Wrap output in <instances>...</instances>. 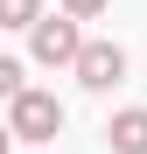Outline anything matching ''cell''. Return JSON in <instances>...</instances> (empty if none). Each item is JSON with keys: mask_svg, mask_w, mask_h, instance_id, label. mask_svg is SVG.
Wrapping results in <instances>:
<instances>
[{"mask_svg": "<svg viewBox=\"0 0 147 154\" xmlns=\"http://www.w3.org/2000/svg\"><path fill=\"white\" fill-rule=\"evenodd\" d=\"M7 133H14V140H28V147L56 140V133H63V105H56V91L21 84V91L7 98Z\"/></svg>", "mask_w": 147, "mask_h": 154, "instance_id": "cell-1", "label": "cell"}, {"mask_svg": "<svg viewBox=\"0 0 147 154\" xmlns=\"http://www.w3.org/2000/svg\"><path fill=\"white\" fill-rule=\"evenodd\" d=\"M28 49H35V63H77V49H84V35H77V14H35V28H28Z\"/></svg>", "mask_w": 147, "mask_h": 154, "instance_id": "cell-2", "label": "cell"}, {"mask_svg": "<svg viewBox=\"0 0 147 154\" xmlns=\"http://www.w3.org/2000/svg\"><path fill=\"white\" fill-rule=\"evenodd\" d=\"M70 70H77L84 84H91V91H112L119 77H126V49H119V42H84Z\"/></svg>", "mask_w": 147, "mask_h": 154, "instance_id": "cell-3", "label": "cell"}, {"mask_svg": "<svg viewBox=\"0 0 147 154\" xmlns=\"http://www.w3.org/2000/svg\"><path fill=\"white\" fill-rule=\"evenodd\" d=\"M105 140H112V154H147V112H140V105H126V112H112V126H105Z\"/></svg>", "mask_w": 147, "mask_h": 154, "instance_id": "cell-4", "label": "cell"}, {"mask_svg": "<svg viewBox=\"0 0 147 154\" xmlns=\"http://www.w3.org/2000/svg\"><path fill=\"white\" fill-rule=\"evenodd\" d=\"M42 0H0V28H35Z\"/></svg>", "mask_w": 147, "mask_h": 154, "instance_id": "cell-5", "label": "cell"}, {"mask_svg": "<svg viewBox=\"0 0 147 154\" xmlns=\"http://www.w3.org/2000/svg\"><path fill=\"white\" fill-rule=\"evenodd\" d=\"M14 91H21V63H14V56H0V98H14Z\"/></svg>", "mask_w": 147, "mask_h": 154, "instance_id": "cell-6", "label": "cell"}, {"mask_svg": "<svg viewBox=\"0 0 147 154\" xmlns=\"http://www.w3.org/2000/svg\"><path fill=\"white\" fill-rule=\"evenodd\" d=\"M112 0H63V14H77V21H91V14H105Z\"/></svg>", "mask_w": 147, "mask_h": 154, "instance_id": "cell-7", "label": "cell"}, {"mask_svg": "<svg viewBox=\"0 0 147 154\" xmlns=\"http://www.w3.org/2000/svg\"><path fill=\"white\" fill-rule=\"evenodd\" d=\"M7 140H14V133H7V126H0V154H7Z\"/></svg>", "mask_w": 147, "mask_h": 154, "instance_id": "cell-8", "label": "cell"}]
</instances>
